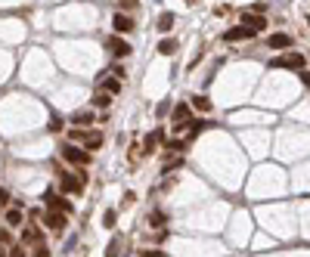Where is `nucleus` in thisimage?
I'll return each mask as SVG.
<instances>
[{
	"label": "nucleus",
	"mask_w": 310,
	"mask_h": 257,
	"mask_svg": "<svg viewBox=\"0 0 310 257\" xmlns=\"http://www.w3.org/2000/svg\"><path fill=\"white\" fill-rule=\"evenodd\" d=\"M87 183V174L81 170L77 177H71V174H65V170H59V189L65 192V195H71V192H81V186Z\"/></svg>",
	"instance_id": "1"
},
{
	"label": "nucleus",
	"mask_w": 310,
	"mask_h": 257,
	"mask_svg": "<svg viewBox=\"0 0 310 257\" xmlns=\"http://www.w3.org/2000/svg\"><path fill=\"white\" fill-rule=\"evenodd\" d=\"M68 136L77 139V142H84V152L87 149H99V146H102V133L99 130H71Z\"/></svg>",
	"instance_id": "2"
},
{
	"label": "nucleus",
	"mask_w": 310,
	"mask_h": 257,
	"mask_svg": "<svg viewBox=\"0 0 310 257\" xmlns=\"http://www.w3.org/2000/svg\"><path fill=\"white\" fill-rule=\"evenodd\" d=\"M270 68H292V71H301L304 68V56L301 53H286V56H276L270 62Z\"/></svg>",
	"instance_id": "3"
},
{
	"label": "nucleus",
	"mask_w": 310,
	"mask_h": 257,
	"mask_svg": "<svg viewBox=\"0 0 310 257\" xmlns=\"http://www.w3.org/2000/svg\"><path fill=\"white\" fill-rule=\"evenodd\" d=\"M44 202H47V208H50V211H59V214H68V217L74 214V208H71V202H68L65 195H59V192H47V195H44Z\"/></svg>",
	"instance_id": "4"
},
{
	"label": "nucleus",
	"mask_w": 310,
	"mask_h": 257,
	"mask_svg": "<svg viewBox=\"0 0 310 257\" xmlns=\"http://www.w3.org/2000/svg\"><path fill=\"white\" fill-rule=\"evenodd\" d=\"M62 158L68 164H77V167H87L90 164V155L84 149H77V146H62Z\"/></svg>",
	"instance_id": "5"
},
{
	"label": "nucleus",
	"mask_w": 310,
	"mask_h": 257,
	"mask_svg": "<svg viewBox=\"0 0 310 257\" xmlns=\"http://www.w3.org/2000/svg\"><path fill=\"white\" fill-rule=\"evenodd\" d=\"M239 25L257 34V31H264V28H267V16H257V13H248V10H242V16H239Z\"/></svg>",
	"instance_id": "6"
},
{
	"label": "nucleus",
	"mask_w": 310,
	"mask_h": 257,
	"mask_svg": "<svg viewBox=\"0 0 310 257\" xmlns=\"http://www.w3.org/2000/svg\"><path fill=\"white\" fill-rule=\"evenodd\" d=\"M44 223H47V226H50L53 233H62V230H65V223H68V214H59V211H47Z\"/></svg>",
	"instance_id": "7"
},
{
	"label": "nucleus",
	"mask_w": 310,
	"mask_h": 257,
	"mask_svg": "<svg viewBox=\"0 0 310 257\" xmlns=\"http://www.w3.org/2000/svg\"><path fill=\"white\" fill-rule=\"evenodd\" d=\"M248 38H254V31H248V28H242V25H232V28H226L223 31V41H248Z\"/></svg>",
	"instance_id": "8"
},
{
	"label": "nucleus",
	"mask_w": 310,
	"mask_h": 257,
	"mask_svg": "<svg viewBox=\"0 0 310 257\" xmlns=\"http://www.w3.org/2000/svg\"><path fill=\"white\" fill-rule=\"evenodd\" d=\"M267 47H273V50H289V47H292V38H289V34H282V31H276V34H270V38H267Z\"/></svg>",
	"instance_id": "9"
},
{
	"label": "nucleus",
	"mask_w": 310,
	"mask_h": 257,
	"mask_svg": "<svg viewBox=\"0 0 310 257\" xmlns=\"http://www.w3.org/2000/svg\"><path fill=\"white\" fill-rule=\"evenodd\" d=\"M106 47H109L115 56H127V53H131V44H127V41H121L118 34H115V38H109V41H106Z\"/></svg>",
	"instance_id": "10"
},
{
	"label": "nucleus",
	"mask_w": 310,
	"mask_h": 257,
	"mask_svg": "<svg viewBox=\"0 0 310 257\" xmlns=\"http://www.w3.org/2000/svg\"><path fill=\"white\" fill-rule=\"evenodd\" d=\"M186 121H189V102H180V105H174V127H186Z\"/></svg>",
	"instance_id": "11"
},
{
	"label": "nucleus",
	"mask_w": 310,
	"mask_h": 257,
	"mask_svg": "<svg viewBox=\"0 0 310 257\" xmlns=\"http://www.w3.org/2000/svg\"><path fill=\"white\" fill-rule=\"evenodd\" d=\"M22 245H44L41 242V230H37V226H25L22 230Z\"/></svg>",
	"instance_id": "12"
},
{
	"label": "nucleus",
	"mask_w": 310,
	"mask_h": 257,
	"mask_svg": "<svg viewBox=\"0 0 310 257\" xmlns=\"http://www.w3.org/2000/svg\"><path fill=\"white\" fill-rule=\"evenodd\" d=\"M112 25H115V31H131V28H134V19L124 16V13H115V16H112Z\"/></svg>",
	"instance_id": "13"
},
{
	"label": "nucleus",
	"mask_w": 310,
	"mask_h": 257,
	"mask_svg": "<svg viewBox=\"0 0 310 257\" xmlns=\"http://www.w3.org/2000/svg\"><path fill=\"white\" fill-rule=\"evenodd\" d=\"M71 121H74V127H87V124L96 121V115H93V108H84V112H77Z\"/></svg>",
	"instance_id": "14"
},
{
	"label": "nucleus",
	"mask_w": 310,
	"mask_h": 257,
	"mask_svg": "<svg viewBox=\"0 0 310 257\" xmlns=\"http://www.w3.org/2000/svg\"><path fill=\"white\" fill-rule=\"evenodd\" d=\"M162 139V130H152L149 136H146V146H143V155H149V152H155V142Z\"/></svg>",
	"instance_id": "15"
},
{
	"label": "nucleus",
	"mask_w": 310,
	"mask_h": 257,
	"mask_svg": "<svg viewBox=\"0 0 310 257\" xmlns=\"http://www.w3.org/2000/svg\"><path fill=\"white\" fill-rule=\"evenodd\" d=\"M102 93H109V96H112V93H121V81H118V78H106V81H102Z\"/></svg>",
	"instance_id": "16"
},
{
	"label": "nucleus",
	"mask_w": 310,
	"mask_h": 257,
	"mask_svg": "<svg viewBox=\"0 0 310 257\" xmlns=\"http://www.w3.org/2000/svg\"><path fill=\"white\" fill-rule=\"evenodd\" d=\"M192 108H199V112H211V99L208 96H192Z\"/></svg>",
	"instance_id": "17"
},
{
	"label": "nucleus",
	"mask_w": 310,
	"mask_h": 257,
	"mask_svg": "<svg viewBox=\"0 0 310 257\" xmlns=\"http://www.w3.org/2000/svg\"><path fill=\"white\" fill-rule=\"evenodd\" d=\"M159 53H162V56H171V53H177V41H174V38H165V41L159 44Z\"/></svg>",
	"instance_id": "18"
},
{
	"label": "nucleus",
	"mask_w": 310,
	"mask_h": 257,
	"mask_svg": "<svg viewBox=\"0 0 310 257\" xmlns=\"http://www.w3.org/2000/svg\"><path fill=\"white\" fill-rule=\"evenodd\" d=\"M174 28V13H162L159 16V31H171Z\"/></svg>",
	"instance_id": "19"
},
{
	"label": "nucleus",
	"mask_w": 310,
	"mask_h": 257,
	"mask_svg": "<svg viewBox=\"0 0 310 257\" xmlns=\"http://www.w3.org/2000/svg\"><path fill=\"white\" fill-rule=\"evenodd\" d=\"M7 223H10V226H19V223H22V208L7 211Z\"/></svg>",
	"instance_id": "20"
},
{
	"label": "nucleus",
	"mask_w": 310,
	"mask_h": 257,
	"mask_svg": "<svg viewBox=\"0 0 310 257\" xmlns=\"http://www.w3.org/2000/svg\"><path fill=\"white\" fill-rule=\"evenodd\" d=\"M118 251H121V239L115 236V239L109 242V248H106V257H118Z\"/></svg>",
	"instance_id": "21"
},
{
	"label": "nucleus",
	"mask_w": 310,
	"mask_h": 257,
	"mask_svg": "<svg viewBox=\"0 0 310 257\" xmlns=\"http://www.w3.org/2000/svg\"><path fill=\"white\" fill-rule=\"evenodd\" d=\"M109 102H112L109 93H96V96H93V105H96V108H109Z\"/></svg>",
	"instance_id": "22"
},
{
	"label": "nucleus",
	"mask_w": 310,
	"mask_h": 257,
	"mask_svg": "<svg viewBox=\"0 0 310 257\" xmlns=\"http://www.w3.org/2000/svg\"><path fill=\"white\" fill-rule=\"evenodd\" d=\"M149 223H152V226H165V223H168V217H165L162 211H155V214H152V220H149Z\"/></svg>",
	"instance_id": "23"
},
{
	"label": "nucleus",
	"mask_w": 310,
	"mask_h": 257,
	"mask_svg": "<svg viewBox=\"0 0 310 257\" xmlns=\"http://www.w3.org/2000/svg\"><path fill=\"white\" fill-rule=\"evenodd\" d=\"M102 223H106V226H109V230H112V226H115V211H112V208H109V211H106V220H102Z\"/></svg>",
	"instance_id": "24"
},
{
	"label": "nucleus",
	"mask_w": 310,
	"mask_h": 257,
	"mask_svg": "<svg viewBox=\"0 0 310 257\" xmlns=\"http://www.w3.org/2000/svg\"><path fill=\"white\" fill-rule=\"evenodd\" d=\"M34 257H53V254H50V248H47V245H37V251H34Z\"/></svg>",
	"instance_id": "25"
},
{
	"label": "nucleus",
	"mask_w": 310,
	"mask_h": 257,
	"mask_svg": "<svg viewBox=\"0 0 310 257\" xmlns=\"http://www.w3.org/2000/svg\"><path fill=\"white\" fill-rule=\"evenodd\" d=\"M140 257H165V254L155 251V248H149V251H140Z\"/></svg>",
	"instance_id": "26"
},
{
	"label": "nucleus",
	"mask_w": 310,
	"mask_h": 257,
	"mask_svg": "<svg viewBox=\"0 0 310 257\" xmlns=\"http://www.w3.org/2000/svg\"><path fill=\"white\" fill-rule=\"evenodd\" d=\"M10 257H25V248H22V245H13V251H10Z\"/></svg>",
	"instance_id": "27"
},
{
	"label": "nucleus",
	"mask_w": 310,
	"mask_h": 257,
	"mask_svg": "<svg viewBox=\"0 0 310 257\" xmlns=\"http://www.w3.org/2000/svg\"><path fill=\"white\" fill-rule=\"evenodd\" d=\"M301 81H304V84L310 87V71H307V68H301Z\"/></svg>",
	"instance_id": "28"
},
{
	"label": "nucleus",
	"mask_w": 310,
	"mask_h": 257,
	"mask_svg": "<svg viewBox=\"0 0 310 257\" xmlns=\"http://www.w3.org/2000/svg\"><path fill=\"white\" fill-rule=\"evenodd\" d=\"M7 202H10V192H7V189H0V205H7Z\"/></svg>",
	"instance_id": "29"
},
{
	"label": "nucleus",
	"mask_w": 310,
	"mask_h": 257,
	"mask_svg": "<svg viewBox=\"0 0 310 257\" xmlns=\"http://www.w3.org/2000/svg\"><path fill=\"white\" fill-rule=\"evenodd\" d=\"M0 242H10V230H0Z\"/></svg>",
	"instance_id": "30"
},
{
	"label": "nucleus",
	"mask_w": 310,
	"mask_h": 257,
	"mask_svg": "<svg viewBox=\"0 0 310 257\" xmlns=\"http://www.w3.org/2000/svg\"><path fill=\"white\" fill-rule=\"evenodd\" d=\"M0 257H7V254H4V251H0Z\"/></svg>",
	"instance_id": "31"
},
{
	"label": "nucleus",
	"mask_w": 310,
	"mask_h": 257,
	"mask_svg": "<svg viewBox=\"0 0 310 257\" xmlns=\"http://www.w3.org/2000/svg\"><path fill=\"white\" fill-rule=\"evenodd\" d=\"M189 4H192V0H189Z\"/></svg>",
	"instance_id": "32"
}]
</instances>
